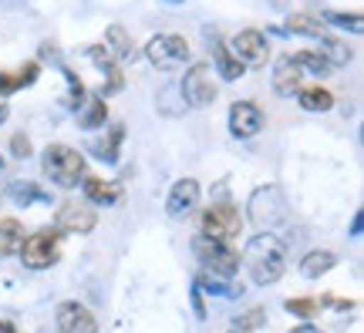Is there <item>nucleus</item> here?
Masks as SVG:
<instances>
[{
    "instance_id": "obj_3",
    "label": "nucleus",
    "mask_w": 364,
    "mask_h": 333,
    "mask_svg": "<svg viewBox=\"0 0 364 333\" xmlns=\"http://www.w3.org/2000/svg\"><path fill=\"white\" fill-rule=\"evenodd\" d=\"M193 253L203 263L206 276H213V280H233L240 273V253L230 243H216V239H206V236H196Z\"/></svg>"
},
{
    "instance_id": "obj_23",
    "label": "nucleus",
    "mask_w": 364,
    "mask_h": 333,
    "mask_svg": "<svg viewBox=\"0 0 364 333\" xmlns=\"http://www.w3.org/2000/svg\"><path fill=\"white\" fill-rule=\"evenodd\" d=\"M7 195H11L17 205H31V202L48 205V202H51V195L44 192L41 185H34V182H14L11 189H7Z\"/></svg>"
},
{
    "instance_id": "obj_32",
    "label": "nucleus",
    "mask_w": 364,
    "mask_h": 333,
    "mask_svg": "<svg viewBox=\"0 0 364 333\" xmlns=\"http://www.w3.org/2000/svg\"><path fill=\"white\" fill-rule=\"evenodd\" d=\"M263 323H267V313H263L260 307H253V310H247V313H243V317H240V320L233 323V327H240V330H257V327H263Z\"/></svg>"
},
{
    "instance_id": "obj_19",
    "label": "nucleus",
    "mask_w": 364,
    "mask_h": 333,
    "mask_svg": "<svg viewBox=\"0 0 364 333\" xmlns=\"http://www.w3.org/2000/svg\"><path fill=\"white\" fill-rule=\"evenodd\" d=\"M334 266H338V256H334L331 249H314V253H307V256L300 259V273H304L307 280H321V276L331 273Z\"/></svg>"
},
{
    "instance_id": "obj_7",
    "label": "nucleus",
    "mask_w": 364,
    "mask_h": 333,
    "mask_svg": "<svg viewBox=\"0 0 364 333\" xmlns=\"http://www.w3.org/2000/svg\"><path fill=\"white\" fill-rule=\"evenodd\" d=\"M216 77H213V67L209 65H193L182 77V102L189 104V108H209V104L216 102Z\"/></svg>"
},
{
    "instance_id": "obj_41",
    "label": "nucleus",
    "mask_w": 364,
    "mask_h": 333,
    "mask_svg": "<svg viewBox=\"0 0 364 333\" xmlns=\"http://www.w3.org/2000/svg\"><path fill=\"white\" fill-rule=\"evenodd\" d=\"M0 172H4V155H0Z\"/></svg>"
},
{
    "instance_id": "obj_28",
    "label": "nucleus",
    "mask_w": 364,
    "mask_h": 333,
    "mask_svg": "<svg viewBox=\"0 0 364 333\" xmlns=\"http://www.w3.org/2000/svg\"><path fill=\"white\" fill-rule=\"evenodd\" d=\"M216 71H220L223 81H236V77L247 75V71H243V65H240V61H236L226 48H216Z\"/></svg>"
},
{
    "instance_id": "obj_26",
    "label": "nucleus",
    "mask_w": 364,
    "mask_h": 333,
    "mask_svg": "<svg viewBox=\"0 0 364 333\" xmlns=\"http://www.w3.org/2000/svg\"><path fill=\"white\" fill-rule=\"evenodd\" d=\"M290 58L297 61V67L304 71V75H321V77L334 75V67L327 65V61L317 51H297V54H290Z\"/></svg>"
},
{
    "instance_id": "obj_9",
    "label": "nucleus",
    "mask_w": 364,
    "mask_h": 333,
    "mask_svg": "<svg viewBox=\"0 0 364 333\" xmlns=\"http://www.w3.org/2000/svg\"><path fill=\"white\" fill-rule=\"evenodd\" d=\"M230 54H233L243 67H263L267 61H270V40H267V34L247 27V31L233 34V40H230Z\"/></svg>"
},
{
    "instance_id": "obj_30",
    "label": "nucleus",
    "mask_w": 364,
    "mask_h": 333,
    "mask_svg": "<svg viewBox=\"0 0 364 333\" xmlns=\"http://www.w3.org/2000/svg\"><path fill=\"white\" fill-rule=\"evenodd\" d=\"M287 313H294L300 320H311L321 313V300H314V296H294V300H287Z\"/></svg>"
},
{
    "instance_id": "obj_25",
    "label": "nucleus",
    "mask_w": 364,
    "mask_h": 333,
    "mask_svg": "<svg viewBox=\"0 0 364 333\" xmlns=\"http://www.w3.org/2000/svg\"><path fill=\"white\" fill-rule=\"evenodd\" d=\"M122 138H125V129H122V125H112V129H108V138L95 145V155H98L102 162H108V165H115V162H118V145H122Z\"/></svg>"
},
{
    "instance_id": "obj_38",
    "label": "nucleus",
    "mask_w": 364,
    "mask_h": 333,
    "mask_svg": "<svg viewBox=\"0 0 364 333\" xmlns=\"http://www.w3.org/2000/svg\"><path fill=\"white\" fill-rule=\"evenodd\" d=\"M0 333H17V327H14V323H7V320H0Z\"/></svg>"
},
{
    "instance_id": "obj_35",
    "label": "nucleus",
    "mask_w": 364,
    "mask_h": 333,
    "mask_svg": "<svg viewBox=\"0 0 364 333\" xmlns=\"http://www.w3.org/2000/svg\"><path fill=\"white\" fill-rule=\"evenodd\" d=\"M290 333H321V330H317L314 323H300V327H294V330H290Z\"/></svg>"
},
{
    "instance_id": "obj_27",
    "label": "nucleus",
    "mask_w": 364,
    "mask_h": 333,
    "mask_svg": "<svg viewBox=\"0 0 364 333\" xmlns=\"http://www.w3.org/2000/svg\"><path fill=\"white\" fill-rule=\"evenodd\" d=\"M105 121H108V104L105 98H88V108H85V115H81V129H105Z\"/></svg>"
},
{
    "instance_id": "obj_24",
    "label": "nucleus",
    "mask_w": 364,
    "mask_h": 333,
    "mask_svg": "<svg viewBox=\"0 0 364 333\" xmlns=\"http://www.w3.org/2000/svg\"><path fill=\"white\" fill-rule=\"evenodd\" d=\"M287 31H290V34L321 38V34H324V21H321V17H311V13H290V17H287Z\"/></svg>"
},
{
    "instance_id": "obj_14",
    "label": "nucleus",
    "mask_w": 364,
    "mask_h": 333,
    "mask_svg": "<svg viewBox=\"0 0 364 333\" xmlns=\"http://www.w3.org/2000/svg\"><path fill=\"white\" fill-rule=\"evenodd\" d=\"M81 189H85V199L88 205H118L122 202V185L112 179H98V175H85L81 179Z\"/></svg>"
},
{
    "instance_id": "obj_42",
    "label": "nucleus",
    "mask_w": 364,
    "mask_h": 333,
    "mask_svg": "<svg viewBox=\"0 0 364 333\" xmlns=\"http://www.w3.org/2000/svg\"><path fill=\"white\" fill-rule=\"evenodd\" d=\"M169 4H182V0H169Z\"/></svg>"
},
{
    "instance_id": "obj_2",
    "label": "nucleus",
    "mask_w": 364,
    "mask_h": 333,
    "mask_svg": "<svg viewBox=\"0 0 364 333\" xmlns=\"http://www.w3.org/2000/svg\"><path fill=\"white\" fill-rule=\"evenodd\" d=\"M41 168L44 175L58 185V189H75L81 179H85V155L71 145H61L54 141L44 148V158H41Z\"/></svg>"
},
{
    "instance_id": "obj_17",
    "label": "nucleus",
    "mask_w": 364,
    "mask_h": 333,
    "mask_svg": "<svg viewBox=\"0 0 364 333\" xmlns=\"http://www.w3.org/2000/svg\"><path fill=\"white\" fill-rule=\"evenodd\" d=\"M41 77V65L38 61H27L24 67H17V71H0V98H7L11 91H21L27 84H34Z\"/></svg>"
},
{
    "instance_id": "obj_16",
    "label": "nucleus",
    "mask_w": 364,
    "mask_h": 333,
    "mask_svg": "<svg viewBox=\"0 0 364 333\" xmlns=\"http://www.w3.org/2000/svg\"><path fill=\"white\" fill-rule=\"evenodd\" d=\"M196 205H199V182L196 179L176 182L169 199H166V212L169 216H186V212H193Z\"/></svg>"
},
{
    "instance_id": "obj_4",
    "label": "nucleus",
    "mask_w": 364,
    "mask_h": 333,
    "mask_svg": "<svg viewBox=\"0 0 364 333\" xmlns=\"http://www.w3.org/2000/svg\"><path fill=\"white\" fill-rule=\"evenodd\" d=\"M250 222L260 232H273L287 222V195L280 185H263L250 195Z\"/></svg>"
},
{
    "instance_id": "obj_37",
    "label": "nucleus",
    "mask_w": 364,
    "mask_h": 333,
    "mask_svg": "<svg viewBox=\"0 0 364 333\" xmlns=\"http://www.w3.org/2000/svg\"><path fill=\"white\" fill-rule=\"evenodd\" d=\"M7 115H11V108H7V98H0V125L7 121Z\"/></svg>"
},
{
    "instance_id": "obj_18",
    "label": "nucleus",
    "mask_w": 364,
    "mask_h": 333,
    "mask_svg": "<svg viewBox=\"0 0 364 333\" xmlns=\"http://www.w3.org/2000/svg\"><path fill=\"white\" fill-rule=\"evenodd\" d=\"M105 51L112 54V58H118V61H135V54H139L129 38V31L122 24H112L105 31Z\"/></svg>"
},
{
    "instance_id": "obj_12",
    "label": "nucleus",
    "mask_w": 364,
    "mask_h": 333,
    "mask_svg": "<svg viewBox=\"0 0 364 333\" xmlns=\"http://www.w3.org/2000/svg\"><path fill=\"white\" fill-rule=\"evenodd\" d=\"M263 125L267 121H263L260 104H253V102L230 104V131H233L236 138H253V135H260Z\"/></svg>"
},
{
    "instance_id": "obj_11",
    "label": "nucleus",
    "mask_w": 364,
    "mask_h": 333,
    "mask_svg": "<svg viewBox=\"0 0 364 333\" xmlns=\"http://www.w3.org/2000/svg\"><path fill=\"white\" fill-rule=\"evenodd\" d=\"M54 323H58V333H98L95 313H91L85 303H78V300H65V303H58Z\"/></svg>"
},
{
    "instance_id": "obj_40",
    "label": "nucleus",
    "mask_w": 364,
    "mask_h": 333,
    "mask_svg": "<svg viewBox=\"0 0 364 333\" xmlns=\"http://www.w3.org/2000/svg\"><path fill=\"white\" fill-rule=\"evenodd\" d=\"M273 4H277V7H284V4H287V0H273Z\"/></svg>"
},
{
    "instance_id": "obj_13",
    "label": "nucleus",
    "mask_w": 364,
    "mask_h": 333,
    "mask_svg": "<svg viewBox=\"0 0 364 333\" xmlns=\"http://www.w3.org/2000/svg\"><path fill=\"white\" fill-rule=\"evenodd\" d=\"M300 88H304V71L297 67V61L290 54L277 58V65H273V91L280 98H297Z\"/></svg>"
},
{
    "instance_id": "obj_29",
    "label": "nucleus",
    "mask_w": 364,
    "mask_h": 333,
    "mask_svg": "<svg viewBox=\"0 0 364 333\" xmlns=\"http://www.w3.org/2000/svg\"><path fill=\"white\" fill-rule=\"evenodd\" d=\"M61 75H65V81H68L65 104H68V108H81V104H85V84H81V77L75 75L68 65H61Z\"/></svg>"
},
{
    "instance_id": "obj_34",
    "label": "nucleus",
    "mask_w": 364,
    "mask_h": 333,
    "mask_svg": "<svg viewBox=\"0 0 364 333\" xmlns=\"http://www.w3.org/2000/svg\"><path fill=\"white\" fill-rule=\"evenodd\" d=\"M193 310H196V317H199V320H206V303H203V296H199L196 286H193Z\"/></svg>"
},
{
    "instance_id": "obj_5",
    "label": "nucleus",
    "mask_w": 364,
    "mask_h": 333,
    "mask_svg": "<svg viewBox=\"0 0 364 333\" xmlns=\"http://www.w3.org/2000/svg\"><path fill=\"white\" fill-rule=\"evenodd\" d=\"M61 236H65V232H58V229L31 232L24 243H21V249H17L21 263H24L27 269H51L54 263L61 259Z\"/></svg>"
},
{
    "instance_id": "obj_8",
    "label": "nucleus",
    "mask_w": 364,
    "mask_h": 333,
    "mask_svg": "<svg viewBox=\"0 0 364 333\" xmlns=\"http://www.w3.org/2000/svg\"><path fill=\"white\" fill-rule=\"evenodd\" d=\"M145 58L156 67H162V71L179 67L189 61V40L179 38V34H156V38L145 44Z\"/></svg>"
},
{
    "instance_id": "obj_20",
    "label": "nucleus",
    "mask_w": 364,
    "mask_h": 333,
    "mask_svg": "<svg viewBox=\"0 0 364 333\" xmlns=\"http://www.w3.org/2000/svg\"><path fill=\"white\" fill-rule=\"evenodd\" d=\"M317 54H321V58H324L331 67H344L354 58V51L348 48V44H344V40L327 38V34H321V38H317Z\"/></svg>"
},
{
    "instance_id": "obj_39",
    "label": "nucleus",
    "mask_w": 364,
    "mask_h": 333,
    "mask_svg": "<svg viewBox=\"0 0 364 333\" xmlns=\"http://www.w3.org/2000/svg\"><path fill=\"white\" fill-rule=\"evenodd\" d=\"M226 333H247V330H240V327H230V330H226Z\"/></svg>"
},
{
    "instance_id": "obj_21",
    "label": "nucleus",
    "mask_w": 364,
    "mask_h": 333,
    "mask_svg": "<svg viewBox=\"0 0 364 333\" xmlns=\"http://www.w3.org/2000/svg\"><path fill=\"white\" fill-rule=\"evenodd\" d=\"M297 104L304 111H331L334 108V94L321 84H314V88H300L297 91Z\"/></svg>"
},
{
    "instance_id": "obj_36",
    "label": "nucleus",
    "mask_w": 364,
    "mask_h": 333,
    "mask_svg": "<svg viewBox=\"0 0 364 333\" xmlns=\"http://www.w3.org/2000/svg\"><path fill=\"white\" fill-rule=\"evenodd\" d=\"M361 222H364V216L358 212V216H354V222H351V236H361Z\"/></svg>"
},
{
    "instance_id": "obj_22",
    "label": "nucleus",
    "mask_w": 364,
    "mask_h": 333,
    "mask_svg": "<svg viewBox=\"0 0 364 333\" xmlns=\"http://www.w3.org/2000/svg\"><path fill=\"white\" fill-rule=\"evenodd\" d=\"M24 243V226L17 219H0V259L14 256Z\"/></svg>"
},
{
    "instance_id": "obj_33",
    "label": "nucleus",
    "mask_w": 364,
    "mask_h": 333,
    "mask_svg": "<svg viewBox=\"0 0 364 333\" xmlns=\"http://www.w3.org/2000/svg\"><path fill=\"white\" fill-rule=\"evenodd\" d=\"M11 155L14 158H31V138H27V135H21V131H17V135H11Z\"/></svg>"
},
{
    "instance_id": "obj_1",
    "label": "nucleus",
    "mask_w": 364,
    "mask_h": 333,
    "mask_svg": "<svg viewBox=\"0 0 364 333\" xmlns=\"http://www.w3.org/2000/svg\"><path fill=\"white\" fill-rule=\"evenodd\" d=\"M243 263H247L250 276H253L257 286H273L287 269V249L273 232H260V236H253L247 243Z\"/></svg>"
},
{
    "instance_id": "obj_6",
    "label": "nucleus",
    "mask_w": 364,
    "mask_h": 333,
    "mask_svg": "<svg viewBox=\"0 0 364 333\" xmlns=\"http://www.w3.org/2000/svg\"><path fill=\"white\" fill-rule=\"evenodd\" d=\"M243 229V219H240V209L230 202H216L209 205L203 219H199V236H206V239H216V243H230L236 239Z\"/></svg>"
},
{
    "instance_id": "obj_31",
    "label": "nucleus",
    "mask_w": 364,
    "mask_h": 333,
    "mask_svg": "<svg viewBox=\"0 0 364 333\" xmlns=\"http://www.w3.org/2000/svg\"><path fill=\"white\" fill-rule=\"evenodd\" d=\"M324 21H327V24H334V27H344V31H351V34H361V31H364V21H361V13H358V11H354V13L327 11Z\"/></svg>"
},
{
    "instance_id": "obj_15",
    "label": "nucleus",
    "mask_w": 364,
    "mask_h": 333,
    "mask_svg": "<svg viewBox=\"0 0 364 333\" xmlns=\"http://www.w3.org/2000/svg\"><path fill=\"white\" fill-rule=\"evenodd\" d=\"M88 58H91V65L98 67V71H105V75H108V84H105L102 98H108V94H115V91L125 88V75H122V67L115 65V58L105 51V44H91Z\"/></svg>"
},
{
    "instance_id": "obj_10",
    "label": "nucleus",
    "mask_w": 364,
    "mask_h": 333,
    "mask_svg": "<svg viewBox=\"0 0 364 333\" xmlns=\"http://www.w3.org/2000/svg\"><path fill=\"white\" fill-rule=\"evenodd\" d=\"M98 226L95 209L85 202H61L58 205V216H54V229L58 232H75V236H88Z\"/></svg>"
}]
</instances>
